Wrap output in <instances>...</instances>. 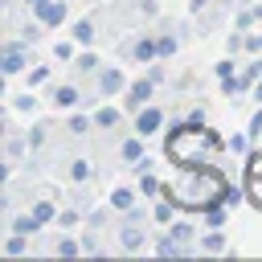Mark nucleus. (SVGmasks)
Instances as JSON below:
<instances>
[{
  "label": "nucleus",
  "mask_w": 262,
  "mask_h": 262,
  "mask_svg": "<svg viewBox=\"0 0 262 262\" xmlns=\"http://www.w3.org/2000/svg\"><path fill=\"white\" fill-rule=\"evenodd\" d=\"M221 188H225V172L213 160H205L196 168H180V180L176 184H164V192L180 205V213H196V217L205 209L221 205Z\"/></svg>",
  "instance_id": "1"
},
{
  "label": "nucleus",
  "mask_w": 262,
  "mask_h": 262,
  "mask_svg": "<svg viewBox=\"0 0 262 262\" xmlns=\"http://www.w3.org/2000/svg\"><path fill=\"white\" fill-rule=\"evenodd\" d=\"M217 151H225V139L213 131V127H196V123H172L168 127V135H164V156H168V164H176V168H196V164H205L209 156H217Z\"/></svg>",
  "instance_id": "2"
},
{
  "label": "nucleus",
  "mask_w": 262,
  "mask_h": 262,
  "mask_svg": "<svg viewBox=\"0 0 262 262\" xmlns=\"http://www.w3.org/2000/svg\"><path fill=\"white\" fill-rule=\"evenodd\" d=\"M147 221H151V209H143V205L119 213V225H115V229H119V250H123V254L147 250Z\"/></svg>",
  "instance_id": "3"
},
{
  "label": "nucleus",
  "mask_w": 262,
  "mask_h": 262,
  "mask_svg": "<svg viewBox=\"0 0 262 262\" xmlns=\"http://www.w3.org/2000/svg\"><path fill=\"white\" fill-rule=\"evenodd\" d=\"M29 66H33L29 41H25V37H8V41L0 45V70H4V78H16V74H25Z\"/></svg>",
  "instance_id": "4"
},
{
  "label": "nucleus",
  "mask_w": 262,
  "mask_h": 262,
  "mask_svg": "<svg viewBox=\"0 0 262 262\" xmlns=\"http://www.w3.org/2000/svg\"><path fill=\"white\" fill-rule=\"evenodd\" d=\"M119 53H123V57H131V61H139V66L156 61V57H160L156 33H131L127 41H119Z\"/></svg>",
  "instance_id": "5"
},
{
  "label": "nucleus",
  "mask_w": 262,
  "mask_h": 262,
  "mask_svg": "<svg viewBox=\"0 0 262 262\" xmlns=\"http://www.w3.org/2000/svg\"><path fill=\"white\" fill-rule=\"evenodd\" d=\"M45 102H49V106H57V111L66 115V111H78L86 98H82V86H78V82H49Z\"/></svg>",
  "instance_id": "6"
},
{
  "label": "nucleus",
  "mask_w": 262,
  "mask_h": 262,
  "mask_svg": "<svg viewBox=\"0 0 262 262\" xmlns=\"http://www.w3.org/2000/svg\"><path fill=\"white\" fill-rule=\"evenodd\" d=\"M123 90H127L123 66H102V70L94 74V94H98V98H119Z\"/></svg>",
  "instance_id": "7"
},
{
  "label": "nucleus",
  "mask_w": 262,
  "mask_h": 262,
  "mask_svg": "<svg viewBox=\"0 0 262 262\" xmlns=\"http://www.w3.org/2000/svg\"><path fill=\"white\" fill-rule=\"evenodd\" d=\"M156 82L143 74V78H135V82H127V90H123V106H127V115H135V111H143L151 98H156Z\"/></svg>",
  "instance_id": "8"
},
{
  "label": "nucleus",
  "mask_w": 262,
  "mask_h": 262,
  "mask_svg": "<svg viewBox=\"0 0 262 262\" xmlns=\"http://www.w3.org/2000/svg\"><path fill=\"white\" fill-rule=\"evenodd\" d=\"M246 201L262 213V147L246 156Z\"/></svg>",
  "instance_id": "9"
},
{
  "label": "nucleus",
  "mask_w": 262,
  "mask_h": 262,
  "mask_svg": "<svg viewBox=\"0 0 262 262\" xmlns=\"http://www.w3.org/2000/svg\"><path fill=\"white\" fill-rule=\"evenodd\" d=\"M131 131H135V135H143V139H151L156 131H164V106L147 102L143 111H135V115H131Z\"/></svg>",
  "instance_id": "10"
},
{
  "label": "nucleus",
  "mask_w": 262,
  "mask_h": 262,
  "mask_svg": "<svg viewBox=\"0 0 262 262\" xmlns=\"http://www.w3.org/2000/svg\"><path fill=\"white\" fill-rule=\"evenodd\" d=\"M33 16H37L45 29H61V25L70 20V0H49V4H45V8H37Z\"/></svg>",
  "instance_id": "11"
},
{
  "label": "nucleus",
  "mask_w": 262,
  "mask_h": 262,
  "mask_svg": "<svg viewBox=\"0 0 262 262\" xmlns=\"http://www.w3.org/2000/svg\"><path fill=\"white\" fill-rule=\"evenodd\" d=\"M90 115H94V127H98V131H115V127H123L127 106H106V102H98Z\"/></svg>",
  "instance_id": "12"
},
{
  "label": "nucleus",
  "mask_w": 262,
  "mask_h": 262,
  "mask_svg": "<svg viewBox=\"0 0 262 262\" xmlns=\"http://www.w3.org/2000/svg\"><path fill=\"white\" fill-rule=\"evenodd\" d=\"M151 250H156L160 258H188V250H184V246H180V242L168 233V225H164V229L151 237Z\"/></svg>",
  "instance_id": "13"
},
{
  "label": "nucleus",
  "mask_w": 262,
  "mask_h": 262,
  "mask_svg": "<svg viewBox=\"0 0 262 262\" xmlns=\"http://www.w3.org/2000/svg\"><path fill=\"white\" fill-rule=\"evenodd\" d=\"M90 131H98V127H94V115H86V111H66V135L82 139V135H90Z\"/></svg>",
  "instance_id": "14"
},
{
  "label": "nucleus",
  "mask_w": 262,
  "mask_h": 262,
  "mask_svg": "<svg viewBox=\"0 0 262 262\" xmlns=\"http://www.w3.org/2000/svg\"><path fill=\"white\" fill-rule=\"evenodd\" d=\"M70 37H74L82 49H86V45H94V41H98V20H94V16H82V20H74V25H70Z\"/></svg>",
  "instance_id": "15"
},
{
  "label": "nucleus",
  "mask_w": 262,
  "mask_h": 262,
  "mask_svg": "<svg viewBox=\"0 0 262 262\" xmlns=\"http://www.w3.org/2000/svg\"><path fill=\"white\" fill-rule=\"evenodd\" d=\"M176 213H180V205H176L168 192H160V196H156V205H151V221H156V225H172V221H176Z\"/></svg>",
  "instance_id": "16"
},
{
  "label": "nucleus",
  "mask_w": 262,
  "mask_h": 262,
  "mask_svg": "<svg viewBox=\"0 0 262 262\" xmlns=\"http://www.w3.org/2000/svg\"><path fill=\"white\" fill-rule=\"evenodd\" d=\"M0 254H4V258H25V254H33V237H29V233H12V229H8V237H4Z\"/></svg>",
  "instance_id": "17"
},
{
  "label": "nucleus",
  "mask_w": 262,
  "mask_h": 262,
  "mask_svg": "<svg viewBox=\"0 0 262 262\" xmlns=\"http://www.w3.org/2000/svg\"><path fill=\"white\" fill-rule=\"evenodd\" d=\"M139 196H143V192H139V184H119V188L111 192V205H115L119 213H127V209H135V205H139Z\"/></svg>",
  "instance_id": "18"
},
{
  "label": "nucleus",
  "mask_w": 262,
  "mask_h": 262,
  "mask_svg": "<svg viewBox=\"0 0 262 262\" xmlns=\"http://www.w3.org/2000/svg\"><path fill=\"white\" fill-rule=\"evenodd\" d=\"M49 131H53V123H49V119H41V123H33V127L25 131V139H29V151H33V156L49 143Z\"/></svg>",
  "instance_id": "19"
},
{
  "label": "nucleus",
  "mask_w": 262,
  "mask_h": 262,
  "mask_svg": "<svg viewBox=\"0 0 262 262\" xmlns=\"http://www.w3.org/2000/svg\"><path fill=\"white\" fill-rule=\"evenodd\" d=\"M143 156H147V151H143V135H127V139L119 143V160H123L127 168H131L135 160H143Z\"/></svg>",
  "instance_id": "20"
},
{
  "label": "nucleus",
  "mask_w": 262,
  "mask_h": 262,
  "mask_svg": "<svg viewBox=\"0 0 262 262\" xmlns=\"http://www.w3.org/2000/svg\"><path fill=\"white\" fill-rule=\"evenodd\" d=\"M29 209H33V217H37L41 225H57V213H61V209L53 205V196H37Z\"/></svg>",
  "instance_id": "21"
},
{
  "label": "nucleus",
  "mask_w": 262,
  "mask_h": 262,
  "mask_svg": "<svg viewBox=\"0 0 262 262\" xmlns=\"http://www.w3.org/2000/svg\"><path fill=\"white\" fill-rule=\"evenodd\" d=\"M8 229H12V233H29V237H37L45 225H41V221L33 217V209H29V213H16V217H8Z\"/></svg>",
  "instance_id": "22"
},
{
  "label": "nucleus",
  "mask_w": 262,
  "mask_h": 262,
  "mask_svg": "<svg viewBox=\"0 0 262 262\" xmlns=\"http://www.w3.org/2000/svg\"><path fill=\"white\" fill-rule=\"evenodd\" d=\"M225 250H229L225 229H205L201 233V254H225Z\"/></svg>",
  "instance_id": "23"
},
{
  "label": "nucleus",
  "mask_w": 262,
  "mask_h": 262,
  "mask_svg": "<svg viewBox=\"0 0 262 262\" xmlns=\"http://www.w3.org/2000/svg\"><path fill=\"white\" fill-rule=\"evenodd\" d=\"M74 70H78V74H98V70H102V57L94 53V45L78 49V57H74Z\"/></svg>",
  "instance_id": "24"
},
{
  "label": "nucleus",
  "mask_w": 262,
  "mask_h": 262,
  "mask_svg": "<svg viewBox=\"0 0 262 262\" xmlns=\"http://www.w3.org/2000/svg\"><path fill=\"white\" fill-rule=\"evenodd\" d=\"M25 151H29V139L16 135V131H4V156H8V164H16Z\"/></svg>",
  "instance_id": "25"
},
{
  "label": "nucleus",
  "mask_w": 262,
  "mask_h": 262,
  "mask_svg": "<svg viewBox=\"0 0 262 262\" xmlns=\"http://www.w3.org/2000/svg\"><path fill=\"white\" fill-rule=\"evenodd\" d=\"M53 254H57V258H78V254H86V250H82L78 237H70V229H61V237L53 242Z\"/></svg>",
  "instance_id": "26"
},
{
  "label": "nucleus",
  "mask_w": 262,
  "mask_h": 262,
  "mask_svg": "<svg viewBox=\"0 0 262 262\" xmlns=\"http://www.w3.org/2000/svg\"><path fill=\"white\" fill-rule=\"evenodd\" d=\"M78 49H82V45H78V41H74L70 33H66L61 41H53V57H57V61H66V66H74V57H78Z\"/></svg>",
  "instance_id": "27"
},
{
  "label": "nucleus",
  "mask_w": 262,
  "mask_h": 262,
  "mask_svg": "<svg viewBox=\"0 0 262 262\" xmlns=\"http://www.w3.org/2000/svg\"><path fill=\"white\" fill-rule=\"evenodd\" d=\"M25 82H29L33 90L49 86V82H53V66H45V61H41V66H29V70H25Z\"/></svg>",
  "instance_id": "28"
},
{
  "label": "nucleus",
  "mask_w": 262,
  "mask_h": 262,
  "mask_svg": "<svg viewBox=\"0 0 262 262\" xmlns=\"http://www.w3.org/2000/svg\"><path fill=\"white\" fill-rule=\"evenodd\" d=\"M37 106H41V98H37L33 86H29L25 94H12V111H20V115H37Z\"/></svg>",
  "instance_id": "29"
},
{
  "label": "nucleus",
  "mask_w": 262,
  "mask_h": 262,
  "mask_svg": "<svg viewBox=\"0 0 262 262\" xmlns=\"http://www.w3.org/2000/svg\"><path fill=\"white\" fill-rule=\"evenodd\" d=\"M201 221H205V229H225V221H229V205H213V209H205Z\"/></svg>",
  "instance_id": "30"
},
{
  "label": "nucleus",
  "mask_w": 262,
  "mask_h": 262,
  "mask_svg": "<svg viewBox=\"0 0 262 262\" xmlns=\"http://www.w3.org/2000/svg\"><path fill=\"white\" fill-rule=\"evenodd\" d=\"M250 143H254L250 131H233V135L225 139V151H229V156H250Z\"/></svg>",
  "instance_id": "31"
},
{
  "label": "nucleus",
  "mask_w": 262,
  "mask_h": 262,
  "mask_svg": "<svg viewBox=\"0 0 262 262\" xmlns=\"http://www.w3.org/2000/svg\"><path fill=\"white\" fill-rule=\"evenodd\" d=\"M66 176H70L74 184H86V180L94 176V168H90V160H82V156H78V160H70V168H66Z\"/></svg>",
  "instance_id": "32"
},
{
  "label": "nucleus",
  "mask_w": 262,
  "mask_h": 262,
  "mask_svg": "<svg viewBox=\"0 0 262 262\" xmlns=\"http://www.w3.org/2000/svg\"><path fill=\"white\" fill-rule=\"evenodd\" d=\"M115 217H119L115 205H106V209H90V213H86V225H90V229H102V225H111Z\"/></svg>",
  "instance_id": "33"
},
{
  "label": "nucleus",
  "mask_w": 262,
  "mask_h": 262,
  "mask_svg": "<svg viewBox=\"0 0 262 262\" xmlns=\"http://www.w3.org/2000/svg\"><path fill=\"white\" fill-rule=\"evenodd\" d=\"M233 25H237V29H258V25H262V4H246Z\"/></svg>",
  "instance_id": "34"
},
{
  "label": "nucleus",
  "mask_w": 262,
  "mask_h": 262,
  "mask_svg": "<svg viewBox=\"0 0 262 262\" xmlns=\"http://www.w3.org/2000/svg\"><path fill=\"white\" fill-rule=\"evenodd\" d=\"M225 53H229V57H242V53H246V29L233 25V33H225Z\"/></svg>",
  "instance_id": "35"
},
{
  "label": "nucleus",
  "mask_w": 262,
  "mask_h": 262,
  "mask_svg": "<svg viewBox=\"0 0 262 262\" xmlns=\"http://www.w3.org/2000/svg\"><path fill=\"white\" fill-rule=\"evenodd\" d=\"M135 184H139V192H143V196H160V192H164V180H160L156 172H143V176H135Z\"/></svg>",
  "instance_id": "36"
},
{
  "label": "nucleus",
  "mask_w": 262,
  "mask_h": 262,
  "mask_svg": "<svg viewBox=\"0 0 262 262\" xmlns=\"http://www.w3.org/2000/svg\"><path fill=\"white\" fill-rule=\"evenodd\" d=\"M242 201H246V184H233V180H225V188H221V205L237 209Z\"/></svg>",
  "instance_id": "37"
},
{
  "label": "nucleus",
  "mask_w": 262,
  "mask_h": 262,
  "mask_svg": "<svg viewBox=\"0 0 262 262\" xmlns=\"http://www.w3.org/2000/svg\"><path fill=\"white\" fill-rule=\"evenodd\" d=\"M156 45H160V57H164V61H168V57H172V53H176V49H180V37H176V33H168V29H164V33H156Z\"/></svg>",
  "instance_id": "38"
},
{
  "label": "nucleus",
  "mask_w": 262,
  "mask_h": 262,
  "mask_svg": "<svg viewBox=\"0 0 262 262\" xmlns=\"http://www.w3.org/2000/svg\"><path fill=\"white\" fill-rule=\"evenodd\" d=\"M147 78H151L156 86H164V82H168V66H164V57H156V61H147Z\"/></svg>",
  "instance_id": "39"
},
{
  "label": "nucleus",
  "mask_w": 262,
  "mask_h": 262,
  "mask_svg": "<svg viewBox=\"0 0 262 262\" xmlns=\"http://www.w3.org/2000/svg\"><path fill=\"white\" fill-rule=\"evenodd\" d=\"M78 221H82L78 209H61V213H57V229H78Z\"/></svg>",
  "instance_id": "40"
},
{
  "label": "nucleus",
  "mask_w": 262,
  "mask_h": 262,
  "mask_svg": "<svg viewBox=\"0 0 262 262\" xmlns=\"http://www.w3.org/2000/svg\"><path fill=\"white\" fill-rule=\"evenodd\" d=\"M82 250H86V254H102V242H98V229H90V225H86V233H82Z\"/></svg>",
  "instance_id": "41"
},
{
  "label": "nucleus",
  "mask_w": 262,
  "mask_h": 262,
  "mask_svg": "<svg viewBox=\"0 0 262 262\" xmlns=\"http://www.w3.org/2000/svg\"><path fill=\"white\" fill-rule=\"evenodd\" d=\"M246 53H262V29H246Z\"/></svg>",
  "instance_id": "42"
},
{
  "label": "nucleus",
  "mask_w": 262,
  "mask_h": 262,
  "mask_svg": "<svg viewBox=\"0 0 262 262\" xmlns=\"http://www.w3.org/2000/svg\"><path fill=\"white\" fill-rule=\"evenodd\" d=\"M246 131H250V139H262V102H258V111L250 115V127H246Z\"/></svg>",
  "instance_id": "43"
},
{
  "label": "nucleus",
  "mask_w": 262,
  "mask_h": 262,
  "mask_svg": "<svg viewBox=\"0 0 262 262\" xmlns=\"http://www.w3.org/2000/svg\"><path fill=\"white\" fill-rule=\"evenodd\" d=\"M205 115H209V106H205V102H196V106L188 111V123H196V127H205Z\"/></svg>",
  "instance_id": "44"
},
{
  "label": "nucleus",
  "mask_w": 262,
  "mask_h": 262,
  "mask_svg": "<svg viewBox=\"0 0 262 262\" xmlns=\"http://www.w3.org/2000/svg\"><path fill=\"white\" fill-rule=\"evenodd\" d=\"M151 168H156V160H151V156H143V160H135V164H131V176H143V172H151Z\"/></svg>",
  "instance_id": "45"
},
{
  "label": "nucleus",
  "mask_w": 262,
  "mask_h": 262,
  "mask_svg": "<svg viewBox=\"0 0 262 262\" xmlns=\"http://www.w3.org/2000/svg\"><path fill=\"white\" fill-rule=\"evenodd\" d=\"M135 12H139V16H156L160 4H156V0H135Z\"/></svg>",
  "instance_id": "46"
},
{
  "label": "nucleus",
  "mask_w": 262,
  "mask_h": 262,
  "mask_svg": "<svg viewBox=\"0 0 262 262\" xmlns=\"http://www.w3.org/2000/svg\"><path fill=\"white\" fill-rule=\"evenodd\" d=\"M209 4H213V0H188V8H192V12H205Z\"/></svg>",
  "instance_id": "47"
},
{
  "label": "nucleus",
  "mask_w": 262,
  "mask_h": 262,
  "mask_svg": "<svg viewBox=\"0 0 262 262\" xmlns=\"http://www.w3.org/2000/svg\"><path fill=\"white\" fill-rule=\"evenodd\" d=\"M45 4H49V0H25V8H29V12H37V8H45Z\"/></svg>",
  "instance_id": "48"
},
{
  "label": "nucleus",
  "mask_w": 262,
  "mask_h": 262,
  "mask_svg": "<svg viewBox=\"0 0 262 262\" xmlns=\"http://www.w3.org/2000/svg\"><path fill=\"white\" fill-rule=\"evenodd\" d=\"M250 98H254V102H262V78L254 82V90H250Z\"/></svg>",
  "instance_id": "49"
}]
</instances>
